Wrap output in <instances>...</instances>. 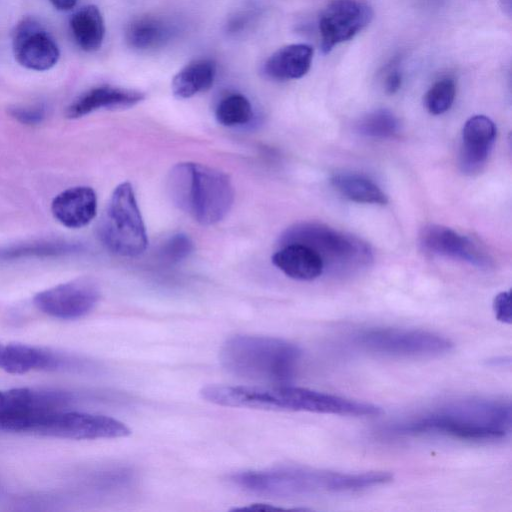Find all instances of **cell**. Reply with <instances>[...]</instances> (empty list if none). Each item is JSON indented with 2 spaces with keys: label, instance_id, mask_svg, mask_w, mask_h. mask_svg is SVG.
I'll return each instance as SVG.
<instances>
[{
  "label": "cell",
  "instance_id": "8fae6325",
  "mask_svg": "<svg viewBox=\"0 0 512 512\" xmlns=\"http://www.w3.org/2000/svg\"><path fill=\"white\" fill-rule=\"evenodd\" d=\"M12 49L16 61L34 71L51 69L60 57L55 39L41 23L31 17L23 18L15 26Z\"/></svg>",
  "mask_w": 512,
  "mask_h": 512
},
{
  "label": "cell",
  "instance_id": "30bf717a",
  "mask_svg": "<svg viewBox=\"0 0 512 512\" xmlns=\"http://www.w3.org/2000/svg\"><path fill=\"white\" fill-rule=\"evenodd\" d=\"M372 18L373 10L364 0H332L318 21L322 51L329 53L336 45L352 39Z\"/></svg>",
  "mask_w": 512,
  "mask_h": 512
},
{
  "label": "cell",
  "instance_id": "ac0fdd59",
  "mask_svg": "<svg viewBox=\"0 0 512 512\" xmlns=\"http://www.w3.org/2000/svg\"><path fill=\"white\" fill-rule=\"evenodd\" d=\"M313 53V48L305 43L284 46L266 60L264 71L276 80L299 79L309 71Z\"/></svg>",
  "mask_w": 512,
  "mask_h": 512
},
{
  "label": "cell",
  "instance_id": "5bb4252c",
  "mask_svg": "<svg viewBox=\"0 0 512 512\" xmlns=\"http://www.w3.org/2000/svg\"><path fill=\"white\" fill-rule=\"evenodd\" d=\"M71 360L46 348L0 342V369L9 374H25L35 370H58Z\"/></svg>",
  "mask_w": 512,
  "mask_h": 512
},
{
  "label": "cell",
  "instance_id": "4dcf8cb0",
  "mask_svg": "<svg viewBox=\"0 0 512 512\" xmlns=\"http://www.w3.org/2000/svg\"><path fill=\"white\" fill-rule=\"evenodd\" d=\"M78 0H50L54 8L60 11H69L75 7Z\"/></svg>",
  "mask_w": 512,
  "mask_h": 512
},
{
  "label": "cell",
  "instance_id": "9c48e42d",
  "mask_svg": "<svg viewBox=\"0 0 512 512\" xmlns=\"http://www.w3.org/2000/svg\"><path fill=\"white\" fill-rule=\"evenodd\" d=\"M99 298L97 284L91 279L79 278L37 293L33 302L46 315L72 320L91 312Z\"/></svg>",
  "mask_w": 512,
  "mask_h": 512
},
{
  "label": "cell",
  "instance_id": "d4e9b609",
  "mask_svg": "<svg viewBox=\"0 0 512 512\" xmlns=\"http://www.w3.org/2000/svg\"><path fill=\"white\" fill-rule=\"evenodd\" d=\"M399 129L397 117L387 109H377L363 116L357 123L360 134L370 138H390Z\"/></svg>",
  "mask_w": 512,
  "mask_h": 512
},
{
  "label": "cell",
  "instance_id": "484cf974",
  "mask_svg": "<svg viewBox=\"0 0 512 512\" xmlns=\"http://www.w3.org/2000/svg\"><path fill=\"white\" fill-rule=\"evenodd\" d=\"M456 85L452 78L444 77L437 80L427 91L424 105L433 115H440L448 111L455 99Z\"/></svg>",
  "mask_w": 512,
  "mask_h": 512
},
{
  "label": "cell",
  "instance_id": "ffe728a7",
  "mask_svg": "<svg viewBox=\"0 0 512 512\" xmlns=\"http://www.w3.org/2000/svg\"><path fill=\"white\" fill-rule=\"evenodd\" d=\"M70 29L77 45L84 51L98 50L104 40L105 25L97 6L87 5L70 19Z\"/></svg>",
  "mask_w": 512,
  "mask_h": 512
},
{
  "label": "cell",
  "instance_id": "1f68e13d",
  "mask_svg": "<svg viewBox=\"0 0 512 512\" xmlns=\"http://www.w3.org/2000/svg\"><path fill=\"white\" fill-rule=\"evenodd\" d=\"M233 510H235V511H239V510H241V511H243V510L271 511V510H281V508L271 506L268 504L255 503V504H251L250 506H247V507L235 508Z\"/></svg>",
  "mask_w": 512,
  "mask_h": 512
},
{
  "label": "cell",
  "instance_id": "7a4b0ae2",
  "mask_svg": "<svg viewBox=\"0 0 512 512\" xmlns=\"http://www.w3.org/2000/svg\"><path fill=\"white\" fill-rule=\"evenodd\" d=\"M393 475L384 471L342 473L302 467H280L234 473L230 480L259 495L297 497L318 493L353 492L386 484Z\"/></svg>",
  "mask_w": 512,
  "mask_h": 512
},
{
  "label": "cell",
  "instance_id": "d6a6232c",
  "mask_svg": "<svg viewBox=\"0 0 512 512\" xmlns=\"http://www.w3.org/2000/svg\"><path fill=\"white\" fill-rule=\"evenodd\" d=\"M8 407V395L7 390L1 391L0 390V415L4 414Z\"/></svg>",
  "mask_w": 512,
  "mask_h": 512
},
{
  "label": "cell",
  "instance_id": "7402d4cb",
  "mask_svg": "<svg viewBox=\"0 0 512 512\" xmlns=\"http://www.w3.org/2000/svg\"><path fill=\"white\" fill-rule=\"evenodd\" d=\"M335 190L346 199L365 204L385 205L387 195L369 178L355 173H338L331 177Z\"/></svg>",
  "mask_w": 512,
  "mask_h": 512
},
{
  "label": "cell",
  "instance_id": "603a6c76",
  "mask_svg": "<svg viewBox=\"0 0 512 512\" xmlns=\"http://www.w3.org/2000/svg\"><path fill=\"white\" fill-rule=\"evenodd\" d=\"M168 26L160 19L146 16L133 20L126 31V39L136 49H150L163 44L169 37Z\"/></svg>",
  "mask_w": 512,
  "mask_h": 512
},
{
  "label": "cell",
  "instance_id": "d6986e66",
  "mask_svg": "<svg viewBox=\"0 0 512 512\" xmlns=\"http://www.w3.org/2000/svg\"><path fill=\"white\" fill-rule=\"evenodd\" d=\"M216 65L210 59H197L184 66L172 79L171 89L179 99L208 90L214 82Z\"/></svg>",
  "mask_w": 512,
  "mask_h": 512
},
{
  "label": "cell",
  "instance_id": "836d02e7",
  "mask_svg": "<svg viewBox=\"0 0 512 512\" xmlns=\"http://www.w3.org/2000/svg\"><path fill=\"white\" fill-rule=\"evenodd\" d=\"M500 5L503 11L510 15L512 10V0H500Z\"/></svg>",
  "mask_w": 512,
  "mask_h": 512
},
{
  "label": "cell",
  "instance_id": "cb8c5ba5",
  "mask_svg": "<svg viewBox=\"0 0 512 512\" xmlns=\"http://www.w3.org/2000/svg\"><path fill=\"white\" fill-rule=\"evenodd\" d=\"M252 115L251 103L242 94L226 96L215 110L218 123L228 127L246 124L251 120Z\"/></svg>",
  "mask_w": 512,
  "mask_h": 512
},
{
  "label": "cell",
  "instance_id": "4fadbf2b",
  "mask_svg": "<svg viewBox=\"0 0 512 512\" xmlns=\"http://www.w3.org/2000/svg\"><path fill=\"white\" fill-rule=\"evenodd\" d=\"M495 137V124L487 116L475 115L465 122L459 153V166L465 174L473 175L483 169Z\"/></svg>",
  "mask_w": 512,
  "mask_h": 512
},
{
  "label": "cell",
  "instance_id": "9a60e30c",
  "mask_svg": "<svg viewBox=\"0 0 512 512\" xmlns=\"http://www.w3.org/2000/svg\"><path fill=\"white\" fill-rule=\"evenodd\" d=\"M97 212V196L89 186H74L57 194L51 202L53 217L68 228L89 224Z\"/></svg>",
  "mask_w": 512,
  "mask_h": 512
},
{
  "label": "cell",
  "instance_id": "3957f363",
  "mask_svg": "<svg viewBox=\"0 0 512 512\" xmlns=\"http://www.w3.org/2000/svg\"><path fill=\"white\" fill-rule=\"evenodd\" d=\"M219 359L222 366L235 376L284 383L294 377L301 350L281 338L235 335L222 345Z\"/></svg>",
  "mask_w": 512,
  "mask_h": 512
},
{
  "label": "cell",
  "instance_id": "7c38bea8",
  "mask_svg": "<svg viewBox=\"0 0 512 512\" xmlns=\"http://www.w3.org/2000/svg\"><path fill=\"white\" fill-rule=\"evenodd\" d=\"M419 239L421 246L435 255L459 259L478 267H488L492 262L489 254L476 242L443 225L424 226Z\"/></svg>",
  "mask_w": 512,
  "mask_h": 512
},
{
  "label": "cell",
  "instance_id": "f546056e",
  "mask_svg": "<svg viewBox=\"0 0 512 512\" xmlns=\"http://www.w3.org/2000/svg\"><path fill=\"white\" fill-rule=\"evenodd\" d=\"M402 74L397 67H392L386 73L384 79V90L387 94H395L401 87Z\"/></svg>",
  "mask_w": 512,
  "mask_h": 512
},
{
  "label": "cell",
  "instance_id": "f1b7e54d",
  "mask_svg": "<svg viewBox=\"0 0 512 512\" xmlns=\"http://www.w3.org/2000/svg\"><path fill=\"white\" fill-rule=\"evenodd\" d=\"M493 310L496 318L505 324H511V297L510 292L504 291L499 293L493 301Z\"/></svg>",
  "mask_w": 512,
  "mask_h": 512
},
{
  "label": "cell",
  "instance_id": "ba28073f",
  "mask_svg": "<svg viewBox=\"0 0 512 512\" xmlns=\"http://www.w3.org/2000/svg\"><path fill=\"white\" fill-rule=\"evenodd\" d=\"M356 341L367 351L393 357H434L453 348L447 337L422 329H369L360 333Z\"/></svg>",
  "mask_w": 512,
  "mask_h": 512
},
{
  "label": "cell",
  "instance_id": "44dd1931",
  "mask_svg": "<svg viewBox=\"0 0 512 512\" xmlns=\"http://www.w3.org/2000/svg\"><path fill=\"white\" fill-rule=\"evenodd\" d=\"M81 250L78 243L59 239L33 240L0 247V261L66 256Z\"/></svg>",
  "mask_w": 512,
  "mask_h": 512
},
{
  "label": "cell",
  "instance_id": "83f0119b",
  "mask_svg": "<svg viewBox=\"0 0 512 512\" xmlns=\"http://www.w3.org/2000/svg\"><path fill=\"white\" fill-rule=\"evenodd\" d=\"M7 111L13 119L24 125H38L47 115V108L43 103L13 105Z\"/></svg>",
  "mask_w": 512,
  "mask_h": 512
},
{
  "label": "cell",
  "instance_id": "52a82bcc",
  "mask_svg": "<svg viewBox=\"0 0 512 512\" xmlns=\"http://www.w3.org/2000/svg\"><path fill=\"white\" fill-rule=\"evenodd\" d=\"M98 234L114 254L135 257L146 250L147 233L130 183L123 182L114 189L100 219Z\"/></svg>",
  "mask_w": 512,
  "mask_h": 512
},
{
  "label": "cell",
  "instance_id": "6da1fadb",
  "mask_svg": "<svg viewBox=\"0 0 512 512\" xmlns=\"http://www.w3.org/2000/svg\"><path fill=\"white\" fill-rule=\"evenodd\" d=\"M509 402L469 398L447 403L425 415L396 425L395 433L436 434L470 441L505 438L511 431Z\"/></svg>",
  "mask_w": 512,
  "mask_h": 512
},
{
  "label": "cell",
  "instance_id": "e0dca14e",
  "mask_svg": "<svg viewBox=\"0 0 512 512\" xmlns=\"http://www.w3.org/2000/svg\"><path fill=\"white\" fill-rule=\"evenodd\" d=\"M272 263L288 277L300 281L314 280L324 272L318 254L297 243L282 245L273 254Z\"/></svg>",
  "mask_w": 512,
  "mask_h": 512
},
{
  "label": "cell",
  "instance_id": "4316f807",
  "mask_svg": "<svg viewBox=\"0 0 512 512\" xmlns=\"http://www.w3.org/2000/svg\"><path fill=\"white\" fill-rule=\"evenodd\" d=\"M193 251V242L185 234L179 233L173 235L163 246L161 257L168 263H177Z\"/></svg>",
  "mask_w": 512,
  "mask_h": 512
},
{
  "label": "cell",
  "instance_id": "8992f818",
  "mask_svg": "<svg viewBox=\"0 0 512 512\" xmlns=\"http://www.w3.org/2000/svg\"><path fill=\"white\" fill-rule=\"evenodd\" d=\"M0 431L74 440L121 438L131 433L123 422L115 418L68 410L0 419Z\"/></svg>",
  "mask_w": 512,
  "mask_h": 512
},
{
  "label": "cell",
  "instance_id": "277c9868",
  "mask_svg": "<svg viewBox=\"0 0 512 512\" xmlns=\"http://www.w3.org/2000/svg\"><path fill=\"white\" fill-rule=\"evenodd\" d=\"M167 188L176 206L206 226L224 219L234 202L229 176L198 163L176 164L169 172Z\"/></svg>",
  "mask_w": 512,
  "mask_h": 512
},
{
  "label": "cell",
  "instance_id": "5b68a950",
  "mask_svg": "<svg viewBox=\"0 0 512 512\" xmlns=\"http://www.w3.org/2000/svg\"><path fill=\"white\" fill-rule=\"evenodd\" d=\"M297 243L315 251L324 270L336 274H348L367 267L372 252L367 243L356 236L335 230L316 222L297 223L280 237V244Z\"/></svg>",
  "mask_w": 512,
  "mask_h": 512
},
{
  "label": "cell",
  "instance_id": "2e32d148",
  "mask_svg": "<svg viewBox=\"0 0 512 512\" xmlns=\"http://www.w3.org/2000/svg\"><path fill=\"white\" fill-rule=\"evenodd\" d=\"M145 98L139 90L111 85L93 87L76 98L66 109V116L76 119L99 109H123L132 107Z\"/></svg>",
  "mask_w": 512,
  "mask_h": 512
}]
</instances>
